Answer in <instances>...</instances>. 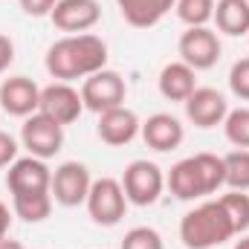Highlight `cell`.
<instances>
[{"mask_svg": "<svg viewBox=\"0 0 249 249\" xmlns=\"http://www.w3.org/2000/svg\"><path fill=\"white\" fill-rule=\"evenodd\" d=\"M50 20L61 32L81 35V32H90L102 20V6L99 0H58Z\"/></svg>", "mask_w": 249, "mask_h": 249, "instance_id": "obj_13", "label": "cell"}, {"mask_svg": "<svg viewBox=\"0 0 249 249\" xmlns=\"http://www.w3.org/2000/svg\"><path fill=\"white\" fill-rule=\"evenodd\" d=\"M165 186L171 188L177 200H200V197L214 194L223 186V157L203 151V154L180 160L168 171Z\"/></svg>", "mask_w": 249, "mask_h": 249, "instance_id": "obj_2", "label": "cell"}, {"mask_svg": "<svg viewBox=\"0 0 249 249\" xmlns=\"http://www.w3.org/2000/svg\"><path fill=\"white\" fill-rule=\"evenodd\" d=\"M223 186L232 191H249V151L235 148L223 157Z\"/></svg>", "mask_w": 249, "mask_h": 249, "instance_id": "obj_21", "label": "cell"}, {"mask_svg": "<svg viewBox=\"0 0 249 249\" xmlns=\"http://www.w3.org/2000/svg\"><path fill=\"white\" fill-rule=\"evenodd\" d=\"M90 186H93V177H90V168L84 162H61L53 174V200L64 206V209H72V206H81L90 194Z\"/></svg>", "mask_w": 249, "mask_h": 249, "instance_id": "obj_9", "label": "cell"}, {"mask_svg": "<svg viewBox=\"0 0 249 249\" xmlns=\"http://www.w3.org/2000/svg\"><path fill=\"white\" fill-rule=\"evenodd\" d=\"M177 50H180V61H186L197 72V70H212L220 61L223 44H220L214 29H209V26H188L180 35Z\"/></svg>", "mask_w": 249, "mask_h": 249, "instance_id": "obj_7", "label": "cell"}, {"mask_svg": "<svg viewBox=\"0 0 249 249\" xmlns=\"http://www.w3.org/2000/svg\"><path fill=\"white\" fill-rule=\"evenodd\" d=\"M229 90L241 102H249V58H241V61L232 64V70H229Z\"/></svg>", "mask_w": 249, "mask_h": 249, "instance_id": "obj_26", "label": "cell"}, {"mask_svg": "<svg viewBox=\"0 0 249 249\" xmlns=\"http://www.w3.org/2000/svg\"><path fill=\"white\" fill-rule=\"evenodd\" d=\"M183 105H186L188 122L194 124V127H203V130L223 124L226 113H229V102L214 87H197Z\"/></svg>", "mask_w": 249, "mask_h": 249, "instance_id": "obj_12", "label": "cell"}, {"mask_svg": "<svg viewBox=\"0 0 249 249\" xmlns=\"http://www.w3.org/2000/svg\"><path fill=\"white\" fill-rule=\"evenodd\" d=\"M20 142H23V148L29 151V157L50 160V157H55L64 148V127L38 110V113H32V116L23 119Z\"/></svg>", "mask_w": 249, "mask_h": 249, "instance_id": "obj_8", "label": "cell"}, {"mask_svg": "<svg viewBox=\"0 0 249 249\" xmlns=\"http://www.w3.org/2000/svg\"><path fill=\"white\" fill-rule=\"evenodd\" d=\"M44 67L55 81H67V84L78 81V78L84 81L87 75L107 67V44L90 32L67 35L47 50Z\"/></svg>", "mask_w": 249, "mask_h": 249, "instance_id": "obj_1", "label": "cell"}, {"mask_svg": "<svg viewBox=\"0 0 249 249\" xmlns=\"http://www.w3.org/2000/svg\"><path fill=\"white\" fill-rule=\"evenodd\" d=\"M38 110L44 116H50L53 122H58L61 127H67L84 113V102H81V93L72 84L53 81V84L41 87V107Z\"/></svg>", "mask_w": 249, "mask_h": 249, "instance_id": "obj_10", "label": "cell"}, {"mask_svg": "<svg viewBox=\"0 0 249 249\" xmlns=\"http://www.w3.org/2000/svg\"><path fill=\"white\" fill-rule=\"evenodd\" d=\"M142 130L139 116L130 110V107H113V110H105L99 113V124H96V133L105 145H113V148H122L127 142H133Z\"/></svg>", "mask_w": 249, "mask_h": 249, "instance_id": "obj_15", "label": "cell"}, {"mask_svg": "<svg viewBox=\"0 0 249 249\" xmlns=\"http://www.w3.org/2000/svg\"><path fill=\"white\" fill-rule=\"evenodd\" d=\"M81 102L87 110H93L96 116L105 113V110H113V107H122L124 99H127V84L116 70H99L93 75H87L81 81Z\"/></svg>", "mask_w": 249, "mask_h": 249, "instance_id": "obj_4", "label": "cell"}, {"mask_svg": "<svg viewBox=\"0 0 249 249\" xmlns=\"http://www.w3.org/2000/svg\"><path fill=\"white\" fill-rule=\"evenodd\" d=\"M220 206H223L235 235H244L249 229V194L247 191H229L220 197Z\"/></svg>", "mask_w": 249, "mask_h": 249, "instance_id": "obj_22", "label": "cell"}, {"mask_svg": "<svg viewBox=\"0 0 249 249\" xmlns=\"http://www.w3.org/2000/svg\"><path fill=\"white\" fill-rule=\"evenodd\" d=\"M235 249H249V235H244V238L235 244Z\"/></svg>", "mask_w": 249, "mask_h": 249, "instance_id": "obj_32", "label": "cell"}, {"mask_svg": "<svg viewBox=\"0 0 249 249\" xmlns=\"http://www.w3.org/2000/svg\"><path fill=\"white\" fill-rule=\"evenodd\" d=\"M174 3L177 0H116L122 18L133 29H151V26H157L174 9Z\"/></svg>", "mask_w": 249, "mask_h": 249, "instance_id": "obj_17", "label": "cell"}, {"mask_svg": "<svg viewBox=\"0 0 249 249\" xmlns=\"http://www.w3.org/2000/svg\"><path fill=\"white\" fill-rule=\"evenodd\" d=\"M122 188L127 203L133 206H154L165 188V174L157 162H148V160H133L122 174Z\"/></svg>", "mask_w": 249, "mask_h": 249, "instance_id": "obj_5", "label": "cell"}, {"mask_svg": "<svg viewBox=\"0 0 249 249\" xmlns=\"http://www.w3.org/2000/svg\"><path fill=\"white\" fill-rule=\"evenodd\" d=\"M12 214L15 212H9V206L0 200V241L3 238H9V226H12Z\"/></svg>", "mask_w": 249, "mask_h": 249, "instance_id": "obj_30", "label": "cell"}, {"mask_svg": "<svg viewBox=\"0 0 249 249\" xmlns=\"http://www.w3.org/2000/svg\"><path fill=\"white\" fill-rule=\"evenodd\" d=\"M157 84H160V93L168 102H186L188 96L197 90V75H194V70L186 61H171L162 67Z\"/></svg>", "mask_w": 249, "mask_h": 249, "instance_id": "obj_18", "label": "cell"}, {"mask_svg": "<svg viewBox=\"0 0 249 249\" xmlns=\"http://www.w3.org/2000/svg\"><path fill=\"white\" fill-rule=\"evenodd\" d=\"M223 133L235 148H247L249 151V107L229 110L223 119Z\"/></svg>", "mask_w": 249, "mask_h": 249, "instance_id": "obj_24", "label": "cell"}, {"mask_svg": "<svg viewBox=\"0 0 249 249\" xmlns=\"http://www.w3.org/2000/svg\"><path fill=\"white\" fill-rule=\"evenodd\" d=\"M119 249H165L162 235L151 226H133L130 232H124L122 247Z\"/></svg>", "mask_w": 249, "mask_h": 249, "instance_id": "obj_25", "label": "cell"}, {"mask_svg": "<svg viewBox=\"0 0 249 249\" xmlns=\"http://www.w3.org/2000/svg\"><path fill=\"white\" fill-rule=\"evenodd\" d=\"M12 61H15V44L9 35H0V72H6Z\"/></svg>", "mask_w": 249, "mask_h": 249, "instance_id": "obj_29", "label": "cell"}, {"mask_svg": "<svg viewBox=\"0 0 249 249\" xmlns=\"http://www.w3.org/2000/svg\"><path fill=\"white\" fill-rule=\"evenodd\" d=\"M53 186V171L47 168V160L38 157H18L6 171V188L12 197L18 194H41Z\"/></svg>", "mask_w": 249, "mask_h": 249, "instance_id": "obj_11", "label": "cell"}, {"mask_svg": "<svg viewBox=\"0 0 249 249\" xmlns=\"http://www.w3.org/2000/svg\"><path fill=\"white\" fill-rule=\"evenodd\" d=\"M139 133H142L145 145L154 148V151H160V154L180 148L183 139H186L183 122H180L177 116H171V113H154V116H148V119L142 122V130H139Z\"/></svg>", "mask_w": 249, "mask_h": 249, "instance_id": "obj_16", "label": "cell"}, {"mask_svg": "<svg viewBox=\"0 0 249 249\" xmlns=\"http://www.w3.org/2000/svg\"><path fill=\"white\" fill-rule=\"evenodd\" d=\"M212 20L229 38L249 35V0H217Z\"/></svg>", "mask_w": 249, "mask_h": 249, "instance_id": "obj_19", "label": "cell"}, {"mask_svg": "<svg viewBox=\"0 0 249 249\" xmlns=\"http://www.w3.org/2000/svg\"><path fill=\"white\" fill-rule=\"evenodd\" d=\"M0 249H26L20 241H12V238H3L0 241Z\"/></svg>", "mask_w": 249, "mask_h": 249, "instance_id": "obj_31", "label": "cell"}, {"mask_svg": "<svg viewBox=\"0 0 249 249\" xmlns=\"http://www.w3.org/2000/svg\"><path fill=\"white\" fill-rule=\"evenodd\" d=\"M15 160H18V142L12 133L0 130V168H9Z\"/></svg>", "mask_w": 249, "mask_h": 249, "instance_id": "obj_27", "label": "cell"}, {"mask_svg": "<svg viewBox=\"0 0 249 249\" xmlns=\"http://www.w3.org/2000/svg\"><path fill=\"white\" fill-rule=\"evenodd\" d=\"M0 107L9 116L26 119L41 107V87L26 75H12L0 84Z\"/></svg>", "mask_w": 249, "mask_h": 249, "instance_id": "obj_14", "label": "cell"}, {"mask_svg": "<svg viewBox=\"0 0 249 249\" xmlns=\"http://www.w3.org/2000/svg\"><path fill=\"white\" fill-rule=\"evenodd\" d=\"M87 212H90V220L96 226H116L127 212V197H124V188L119 180L113 177H102V180H93L90 194H87Z\"/></svg>", "mask_w": 249, "mask_h": 249, "instance_id": "obj_6", "label": "cell"}, {"mask_svg": "<svg viewBox=\"0 0 249 249\" xmlns=\"http://www.w3.org/2000/svg\"><path fill=\"white\" fill-rule=\"evenodd\" d=\"M58 0H20V9L29 18H50Z\"/></svg>", "mask_w": 249, "mask_h": 249, "instance_id": "obj_28", "label": "cell"}, {"mask_svg": "<svg viewBox=\"0 0 249 249\" xmlns=\"http://www.w3.org/2000/svg\"><path fill=\"white\" fill-rule=\"evenodd\" d=\"M12 212L23 223H44L50 217V212H53V191L18 194V197H12Z\"/></svg>", "mask_w": 249, "mask_h": 249, "instance_id": "obj_20", "label": "cell"}, {"mask_svg": "<svg viewBox=\"0 0 249 249\" xmlns=\"http://www.w3.org/2000/svg\"><path fill=\"white\" fill-rule=\"evenodd\" d=\"M232 238H235V229H232L220 200L194 206L180 220V241L186 249H214Z\"/></svg>", "mask_w": 249, "mask_h": 249, "instance_id": "obj_3", "label": "cell"}, {"mask_svg": "<svg viewBox=\"0 0 249 249\" xmlns=\"http://www.w3.org/2000/svg\"><path fill=\"white\" fill-rule=\"evenodd\" d=\"M174 9L186 26H206L214 18V0H177Z\"/></svg>", "mask_w": 249, "mask_h": 249, "instance_id": "obj_23", "label": "cell"}]
</instances>
